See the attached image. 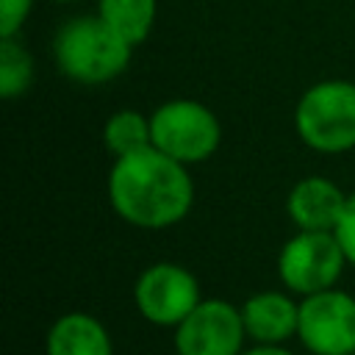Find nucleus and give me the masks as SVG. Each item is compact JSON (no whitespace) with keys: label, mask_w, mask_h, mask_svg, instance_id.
<instances>
[{"label":"nucleus","mask_w":355,"mask_h":355,"mask_svg":"<svg viewBox=\"0 0 355 355\" xmlns=\"http://www.w3.org/2000/svg\"><path fill=\"white\" fill-rule=\"evenodd\" d=\"M349 355H355V349H352V352H349Z\"/></svg>","instance_id":"obj_19"},{"label":"nucleus","mask_w":355,"mask_h":355,"mask_svg":"<svg viewBox=\"0 0 355 355\" xmlns=\"http://www.w3.org/2000/svg\"><path fill=\"white\" fill-rule=\"evenodd\" d=\"M347 205V194L330 178H300L286 197V214L297 230H336Z\"/></svg>","instance_id":"obj_10"},{"label":"nucleus","mask_w":355,"mask_h":355,"mask_svg":"<svg viewBox=\"0 0 355 355\" xmlns=\"http://www.w3.org/2000/svg\"><path fill=\"white\" fill-rule=\"evenodd\" d=\"M300 141L324 155L355 150V83L327 78L308 86L294 105Z\"/></svg>","instance_id":"obj_3"},{"label":"nucleus","mask_w":355,"mask_h":355,"mask_svg":"<svg viewBox=\"0 0 355 355\" xmlns=\"http://www.w3.org/2000/svg\"><path fill=\"white\" fill-rule=\"evenodd\" d=\"M241 355H294V352L286 349L283 344H255V347L244 349Z\"/></svg>","instance_id":"obj_17"},{"label":"nucleus","mask_w":355,"mask_h":355,"mask_svg":"<svg viewBox=\"0 0 355 355\" xmlns=\"http://www.w3.org/2000/svg\"><path fill=\"white\" fill-rule=\"evenodd\" d=\"M97 14L136 47L155 25L158 0H97Z\"/></svg>","instance_id":"obj_13"},{"label":"nucleus","mask_w":355,"mask_h":355,"mask_svg":"<svg viewBox=\"0 0 355 355\" xmlns=\"http://www.w3.org/2000/svg\"><path fill=\"white\" fill-rule=\"evenodd\" d=\"M172 341L178 355H241L247 341L241 308L219 297H202L175 327Z\"/></svg>","instance_id":"obj_8"},{"label":"nucleus","mask_w":355,"mask_h":355,"mask_svg":"<svg viewBox=\"0 0 355 355\" xmlns=\"http://www.w3.org/2000/svg\"><path fill=\"white\" fill-rule=\"evenodd\" d=\"M241 319L247 338L255 344H286L297 336L300 324V302L291 297V291L263 288L250 294L241 305Z\"/></svg>","instance_id":"obj_9"},{"label":"nucleus","mask_w":355,"mask_h":355,"mask_svg":"<svg viewBox=\"0 0 355 355\" xmlns=\"http://www.w3.org/2000/svg\"><path fill=\"white\" fill-rule=\"evenodd\" d=\"M108 202L119 219L141 230H166L183 222L194 205V180L189 166L144 147L114 158L108 172Z\"/></svg>","instance_id":"obj_1"},{"label":"nucleus","mask_w":355,"mask_h":355,"mask_svg":"<svg viewBox=\"0 0 355 355\" xmlns=\"http://www.w3.org/2000/svg\"><path fill=\"white\" fill-rule=\"evenodd\" d=\"M133 58V44L100 14L67 19L53 36V61L64 78L80 86H103L119 78Z\"/></svg>","instance_id":"obj_2"},{"label":"nucleus","mask_w":355,"mask_h":355,"mask_svg":"<svg viewBox=\"0 0 355 355\" xmlns=\"http://www.w3.org/2000/svg\"><path fill=\"white\" fill-rule=\"evenodd\" d=\"M33 0H0V39L17 36L28 22Z\"/></svg>","instance_id":"obj_15"},{"label":"nucleus","mask_w":355,"mask_h":355,"mask_svg":"<svg viewBox=\"0 0 355 355\" xmlns=\"http://www.w3.org/2000/svg\"><path fill=\"white\" fill-rule=\"evenodd\" d=\"M336 236L344 247V255H347L349 266H355V191L347 194V205H344V214L336 225Z\"/></svg>","instance_id":"obj_16"},{"label":"nucleus","mask_w":355,"mask_h":355,"mask_svg":"<svg viewBox=\"0 0 355 355\" xmlns=\"http://www.w3.org/2000/svg\"><path fill=\"white\" fill-rule=\"evenodd\" d=\"M344 266L349 261L336 230H297L277 252V277L297 297L333 288Z\"/></svg>","instance_id":"obj_5"},{"label":"nucleus","mask_w":355,"mask_h":355,"mask_svg":"<svg viewBox=\"0 0 355 355\" xmlns=\"http://www.w3.org/2000/svg\"><path fill=\"white\" fill-rule=\"evenodd\" d=\"M44 355H114V341L105 324L86 311L61 313L47 336Z\"/></svg>","instance_id":"obj_11"},{"label":"nucleus","mask_w":355,"mask_h":355,"mask_svg":"<svg viewBox=\"0 0 355 355\" xmlns=\"http://www.w3.org/2000/svg\"><path fill=\"white\" fill-rule=\"evenodd\" d=\"M33 75H36V67L28 47L17 36L0 39V97L3 100L22 97L31 89Z\"/></svg>","instance_id":"obj_14"},{"label":"nucleus","mask_w":355,"mask_h":355,"mask_svg":"<svg viewBox=\"0 0 355 355\" xmlns=\"http://www.w3.org/2000/svg\"><path fill=\"white\" fill-rule=\"evenodd\" d=\"M202 300L200 280L175 261L150 263L133 286V302L141 319L158 327H178Z\"/></svg>","instance_id":"obj_6"},{"label":"nucleus","mask_w":355,"mask_h":355,"mask_svg":"<svg viewBox=\"0 0 355 355\" xmlns=\"http://www.w3.org/2000/svg\"><path fill=\"white\" fill-rule=\"evenodd\" d=\"M150 125L153 147L186 166L208 161L222 144L219 116L205 103L191 97H175L161 103L150 114Z\"/></svg>","instance_id":"obj_4"},{"label":"nucleus","mask_w":355,"mask_h":355,"mask_svg":"<svg viewBox=\"0 0 355 355\" xmlns=\"http://www.w3.org/2000/svg\"><path fill=\"white\" fill-rule=\"evenodd\" d=\"M53 3H78V0H53Z\"/></svg>","instance_id":"obj_18"},{"label":"nucleus","mask_w":355,"mask_h":355,"mask_svg":"<svg viewBox=\"0 0 355 355\" xmlns=\"http://www.w3.org/2000/svg\"><path fill=\"white\" fill-rule=\"evenodd\" d=\"M297 338L311 355H349L355 349V297L336 286L300 297Z\"/></svg>","instance_id":"obj_7"},{"label":"nucleus","mask_w":355,"mask_h":355,"mask_svg":"<svg viewBox=\"0 0 355 355\" xmlns=\"http://www.w3.org/2000/svg\"><path fill=\"white\" fill-rule=\"evenodd\" d=\"M103 147L114 155H130L144 147H153V125L150 116L133 108H119L103 122Z\"/></svg>","instance_id":"obj_12"}]
</instances>
